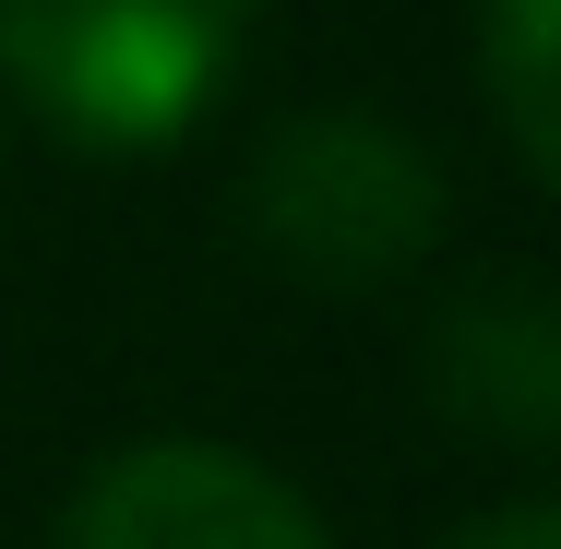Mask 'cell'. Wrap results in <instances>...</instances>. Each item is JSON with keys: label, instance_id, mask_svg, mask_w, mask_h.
<instances>
[{"label": "cell", "instance_id": "2", "mask_svg": "<svg viewBox=\"0 0 561 549\" xmlns=\"http://www.w3.org/2000/svg\"><path fill=\"white\" fill-rule=\"evenodd\" d=\"M251 239L275 251V275H299L323 299L394 287L443 239V156L407 119L311 108V119H287L263 144V168H251Z\"/></svg>", "mask_w": 561, "mask_h": 549}, {"label": "cell", "instance_id": "5", "mask_svg": "<svg viewBox=\"0 0 561 549\" xmlns=\"http://www.w3.org/2000/svg\"><path fill=\"white\" fill-rule=\"evenodd\" d=\"M478 72L526 180H561V48H550V0H478Z\"/></svg>", "mask_w": 561, "mask_h": 549}, {"label": "cell", "instance_id": "1", "mask_svg": "<svg viewBox=\"0 0 561 549\" xmlns=\"http://www.w3.org/2000/svg\"><path fill=\"white\" fill-rule=\"evenodd\" d=\"M263 0H0V84L84 156H156L227 96Z\"/></svg>", "mask_w": 561, "mask_h": 549}, {"label": "cell", "instance_id": "3", "mask_svg": "<svg viewBox=\"0 0 561 549\" xmlns=\"http://www.w3.org/2000/svg\"><path fill=\"white\" fill-rule=\"evenodd\" d=\"M60 549H335V538L239 442H131L72 490Z\"/></svg>", "mask_w": 561, "mask_h": 549}, {"label": "cell", "instance_id": "4", "mask_svg": "<svg viewBox=\"0 0 561 549\" xmlns=\"http://www.w3.org/2000/svg\"><path fill=\"white\" fill-rule=\"evenodd\" d=\"M431 394L490 442L561 431V311L538 299V275H478L431 323Z\"/></svg>", "mask_w": 561, "mask_h": 549}, {"label": "cell", "instance_id": "6", "mask_svg": "<svg viewBox=\"0 0 561 549\" xmlns=\"http://www.w3.org/2000/svg\"><path fill=\"white\" fill-rule=\"evenodd\" d=\"M443 549H561V514H550V502H502V514L454 526Z\"/></svg>", "mask_w": 561, "mask_h": 549}]
</instances>
